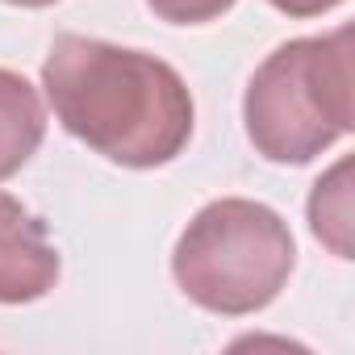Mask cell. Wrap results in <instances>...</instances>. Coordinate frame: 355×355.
Wrapping results in <instances>:
<instances>
[{
	"label": "cell",
	"mask_w": 355,
	"mask_h": 355,
	"mask_svg": "<svg viewBox=\"0 0 355 355\" xmlns=\"http://www.w3.org/2000/svg\"><path fill=\"white\" fill-rule=\"evenodd\" d=\"M272 9H280L284 17H322L330 9H338L343 0H268Z\"/></svg>",
	"instance_id": "cell-8"
},
{
	"label": "cell",
	"mask_w": 355,
	"mask_h": 355,
	"mask_svg": "<svg viewBox=\"0 0 355 355\" xmlns=\"http://www.w3.org/2000/svg\"><path fill=\"white\" fill-rule=\"evenodd\" d=\"M155 9V17L171 21V26H205L222 13L234 9V0H146Z\"/></svg>",
	"instance_id": "cell-7"
},
{
	"label": "cell",
	"mask_w": 355,
	"mask_h": 355,
	"mask_svg": "<svg viewBox=\"0 0 355 355\" xmlns=\"http://www.w3.org/2000/svg\"><path fill=\"white\" fill-rule=\"evenodd\" d=\"M42 88L67 134L121 167H163L193 138V92L180 71L146 51L59 34Z\"/></svg>",
	"instance_id": "cell-1"
},
{
	"label": "cell",
	"mask_w": 355,
	"mask_h": 355,
	"mask_svg": "<svg viewBox=\"0 0 355 355\" xmlns=\"http://www.w3.org/2000/svg\"><path fill=\"white\" fill-rule=\"evenodd\" d=\"M42 134H46V109L38 88L26 76L0 67V180L17 175L34 159Z\"/></svg>",
	"instance_id": "cell-5"
},
{
	"label": "cell",
	"mask_w": 355,
	"mask_h": 355,
	"mask_svg": "<svg viewBox=\"0 0 355 355\" xmlns=\"http://www.w3.org/2000/svg\"><path fill=\"white\" fill-rule=\"evenodd\" d=\"M309 230L338 259H351V159H338L309 193Z\"/></svg>",
	"instance_id": "cell-6"
},
{
	"label": "cell",
	"mask_w": 355,
	"mask_h": 355,
	"mask_svg": "<svg viewBox=\"0 0 355 355\" xmlns=\"http://www.w3.org/2000/svg\"><path fill=\"white\" fill-rule=\"evenodd\" d=\"M243 121L272 163H309L355 125L351 30L276 46L247 84Z\"/></svg>",
	"instance_id": "cell-2"
},
{
	"label": "cell",
	"mask_w": 355,
	"mask_h": 355,
	"mask_svg": "<svg viewBox=\"0 0 355 355\" xmlns=\"http://www.w3.org/2000/svg\"><path fill=\"white\" fill-rule=\"evenodd\" d=\"M59 284V251L46 222L0 193V305H26Z\"/></svg>",
	"instance_id": "cell-4"
},
{
	"label": "cell",
	"mask_w": 355,
	"mask_h": 355,
	"mask_svg": "<svg viewBox=\"0 0 355 355\" xmlns=\"http://www.w3.org/2000/svg\"><path fill=\"white\" fill-rule=\"evenodd\" d=\"M5 5H21V9H46L55 0H5Z\"/></svg>",
	"instance_id": "cell-9"
},
{
	"label": "cell",
	"mask_w": 355,
	"mask_h": 355,
	"mask_svg": "<svg viewBox=\"0 0 355 355\" xmlns=\"http://www.w3.org/2000/svg\"><path fill=\"white\" fill-rule=\"evenodd\" d=\"M297 268L288 222L247 197L209 201L175 239L171 276L180 293L222 318L268 309Z\"/></svg>",
	"instance_id": "cell-3"
}]
</instances>
